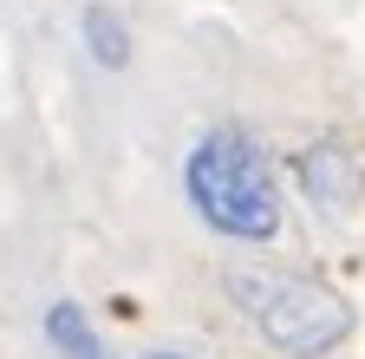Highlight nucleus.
<instances>
[{
  "mask_svg": "<svg viewBox=\"0 0 365 359\" xmlns=\"http://www.w3.org/2000/svg\"><path fill=\"white\" fill-rule=\"evenodd\" d=\"M182 203L196 209L209 236L235 248H267L281 242V170H274L267 144L248 124H209L196 144L182 151Z\"/></svg>",
  "mask_w": 365,
  "mask_h": 359,
  "instance_id": "obj_1",
  "label": "nucleus"
},
{
  "mask_svg": "<svg viewBox=\"0 0 365 359\" xmlns=\"http://www.w3.org/2000/svg\"><path fill=\"white\" fill-rule=\"evenodd\" d=\"M222 294L261 333V346H274L281 359H333L359 327V313L339 288L294 275V268H274V261H228Z\"/></svg>",
  "mask_w": 365,
  "mask_h": 359,
  "instance_id": "obj_2",
  "label": "nucleus"
},
{
  "mask_svg": "<svg viewBox=\"0 0 365 359\" xmlns=\"http://www.w3.org/2000/svg\"><path fill=\"white\" fill-rule=\"evenodd\" d=\"M78 39H85V53L91 66H105V72H124L137 59V39H130V20L111 7V0H85V14H78Z\"/></svg>",
  "mask_w": 365,
  "mask_h": 359,
  "instance_id": "obj_3",
  "label": "nucleus"
},
{
  "mask_svg": "<svg viewBox=\"0 0 365 359\" xmlns=\"http://www.w3.org/2000/svg\"><path fill=\"white\" fill-rule=\"evenodd\" d=\"M39 333H46V346H53V359H118L78 300H53L39 313Z\"/></svg>",
  "mask_w": 365,
  "mask_h": 359,
  "instance_id": "obj_4",
  "label": "nucleus"
},
{
  "mask_svg": "<svg viewBox=\"0 0 365 359\" xmlns=\"http://www.w3.org/2000/svg\"><path fill=\"white\" fill-rule=\"evenodd\" d=\"M300 176H307V190L327 203V209H339V203H346V190H352V157H346L339 144H307Z\"/></svg>",
  "mask_w": 365,
  "mask_h": 359,
  "instance_id": "obj_5",
  "label": "nucleus"
},
{
  "mask_svg": "<svg viewBox=\"0 0 365 359\" xmlns=\"http://www.w3.org/2000/svg\"><path fill=\"white\" fill-rule=\"evenodd\" d=\"M137 359H196V353H182V346H150V353H137Z\"/></svg>",
  "mask_w": 365,
  "mask_h": 359,
  "instance_id": "obj_6",
  "label": "nucleus"
}]
</instances>
